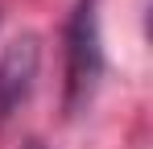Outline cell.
I'll return each mask as SVG.
<instances>
[{"label": "cell", "mask_w": 153, "mask_h": 149, "mask_svg": "<svg viewBox=\"0 0 153 149\" xmlns=\"http://www.w3.org/2000/svg\"><path fill=\"white\" fill-rule=\"evenodd\" d=\"M100 71H103V50H100V17H95V0H79L75 21H71V62H66L71 108H79L83 99L91 95Z\"/></svg>", "instance_id": "cell-1"}, {"label": "cell", "mask_w": 153, "mask_h": 149, "mask_svg": "<svg viewBox=\"0 0 153 149\" xmlns=\"http://www.w3.org/2000/svg\"><path fill=\"white\" fill-rule=\"evenodd\" d=\"M37 62H42V50H37L33 33H21L4 46V54H0V124L29 99L33 79H37Z\"/></svg>", "instance_id": "cell-2"}]
</instances>
